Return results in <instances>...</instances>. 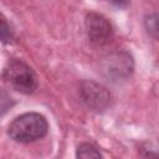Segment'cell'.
Segmentation results:
<instances>
[{"label":"cell","instance_id":"6","mask_svg":"<svg viewBox=\"0 0 159 159\" xmlns=\"http://www.w3.org/2000/svg\"><path fill=\"white\" fill-rule=\"evenodd\" d=\"M144 27L149 36L159 40V12L149 14L144 17Z\"/></svg>","mask_w":159,"mask_h":159},{"label":"cell","instance_id":"5","mask_svg":"<svg viewBox=\"0 0 159 159\" xmlns=\"http://www.w3.org/2000/svg\"><path fill=\"white\" fill-rule=\"evenodd\" d=\"M103 73L114 80H122L133 72V58L128 52H114L103 60Z\"/></svg>","mask_w":159,"mask_h":159},{"label":"cell","instance_id":"3","mask_svg":"<svg viewBox=\"0 0 159 159\" xmlns=\"http://www.w3.org/2000/svg\"><path fill=\"white\" fill-rule=\"evenodd\" d=\"M84 27L89 41L96 46H104L113 39V27L109 20L99 12H87L84 17Z\"/></svg>","mask_w":159,"mask_h":159},{"label":"cell","instance_id":"4","mask_svg":"<svg viewBox=\"0 0 159 159\" xmlns=\"http://www.w3.org/2000/svg\"><path fill=\"white\" fill-rule=\"evenodd\" d=\"M80 96L83 103L92 111L102 112L111 106L112 96L102 84L93 81H83L80 87Z\"/></svg>","mask_w":159,"mask_h":159},{"label":"cell","instance_id":"2","mask_svg":"<svg viewBox=\"0 0 159 159\" xmlns=\"http://www.w3.org/2000/svg\"><path fill=\"white\" fill-rule=\"evenodd\" d=\"M2 78L15 91L31 94L39 86V80L34 70L24 61L12 58L10 60L2 71Z\"/></svg>","mask_w":159,"mask_h":159},{"label":"cell","instance_id":"1","mask_svg":"<svg viewBox=\"0 0 159 159\" xmlns=\"http://www.w3.org/2000/svg\"><path fill=\"white\" fill-rule=\"evenodd\" d=\"M48 132L47 119L36 112L17 116L7 127L9 137L21 144H27L43 138Z\"/></svg>","mask_w":159,"mask_h":159},{"label":"cell","instance_id":"9","mask_svg":"<svg viewBox=\"0 0 159 159\" xmlns=\"http://www.w3.org/2000/svg\"><path fill=\"white\" fill-rule=\"evenodd\" d=\"M112 5H114V6H117V7H125L128 4H129V1L130 0H108Z\"/></svg>","mask_w":159,"mask_h":159},{"label":"cell","instance_id":"8","mask_svg":"<svg viewBox=\"0 0 159 159\" xmlns=\"http://www.w3.org/2000/svg\"><path fill=\"white\" fill-rule=\"evenodd\" d=\"M1 40L4 43H9L14 40V31L4 16L1 17Z\"/></svg>","mask_w":159,"mask_h":159},{"label":"cell","instance_id":"7","mask_svg":"<svg viewBox=\"0 0 159 159\" xmlns=\"http://www.w3.org/2000/svg\"><path fill=\"white\" fill-rule=\"evenodd\" d=\"M76 157L77 158H101L102 154L99 153V150L89 143H82L78 145L77 152H76Z\"/></svg>","mask_w":159,"mask_h":159}]
</instances>
